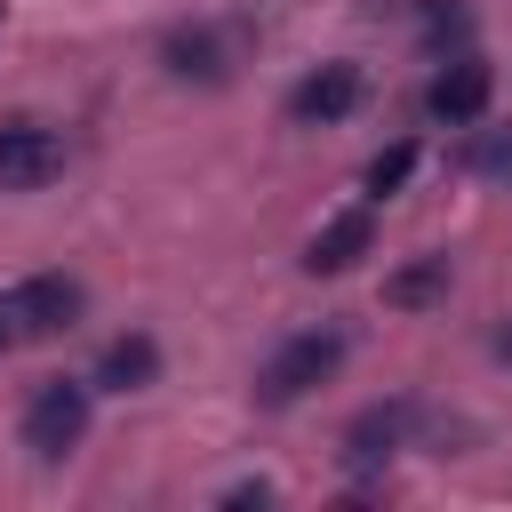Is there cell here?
Instances as JSON below:
<instances>
[{"label":"cell","mask_w":512,"mask_h":512,"mask_svg":"<svg viewBox=\"0 0 512 512\" xmlns=\"http://www.w3.org/2000/svg\"><path fill=\"white\" fill-rule=\"evenodd\" d=\"M344 368V328H296L264 368H256V400L264 408H296L312 384H328Z\"/></svg>","instance_id":"cell-1"},{"label":"cell","mask_w":512,"mask_h":512,"mask_svg":"<svg viewBox=\"0 0 512 512\" xmlns=\"http://www.w3.org/2000/svg\"><path fill=\"white\" fill-rule=\"evenodd\" d=\"M88 400H96V384H80V376H48V384L24 400V448H32L40 464L72 456L80 432H88Z\"/></svg>","instance_id":"cell-2"},{"label":"cell","mask_w":512,"mask_h":512,"mask_svg":"<svg viewBox=\"0 0 512 512\" xmlns=\"http://www.w3.org/2000/svg\"><path fill=\"white\" fill-rule=\"evenodd\" d=\"M64 176V128L48 120H0V192H40Z\"/></svg>","instance_id":"cell-3"},{"label":"cell","mask_w":512,"mask_h":512,"mask_svg":"<svg viewBox=\"0 0 512 512\" xmlns=\"http://www.w3.org/2000/svg\"><path fill=\"white\" fill-rule=\"evenodd\" d=\"M488 96H496V72L464 48V56H448L440 72H432V88H424V112L440 120V128H472L480 112H488Z\"/></svg>","instance_id":"cell-4"},{"label":"cell","mask_w":512,"mask_h":512,"mask_svg":"<svg viewBox=\"0 0 512 512\" xmlns=\"http://www.w3.org/2000/svg\"><path fill=\"white\" fill-rule=\"evenodd\" d=\"M416 424H424V408H416V400H376V408H360V416L344 424V464L376 472L392 448H408V440H416Z\"/></svg>","instance_id":"cell-5"},{"label":"cell","mask_w":512,"mask_h":512,"mask_svg":"<svg viewBox=\"0 0 512 512\" xmlns=\"http://www.w3.org/2000/svg\"><path fill=\"white\" fill-rule=\"evenodd\" d=\"M160 64H168L176 80L216 88V80H232V40H224L216 24H176V32L160 40Z\"/></svg>","instance_id":"cell-6"},{"label":"cell","mask_w":512,"mask_h":512,"mask_svg":"<svg viewBox=\"0 0 512 512\" xmlns=\"http://www.w3.org/2000/svg\"><path fill=\"white\" fill-rule=\"evenodd\" d=\"M352 104H360V64H320V72H304L288 88V120H304V128H328Z\"/></svg>","instance_id":"cell-7"},{"label":"cell","mask_w":512,"mask_h":512,"mask_svg":"<svg viewBox=\"0 0 512 512\" xmlns=\"http://www.w3.org/2000/svg\"><path fill=\"white\" fill-rule=\"evenodd\" d=\"M152 376H160V344H152L144 328H128V336H112V344L96 352V376H88V384H96V392H144Z\"/></svg>","instance_id":"cell-8"},{"label":"cell","mask_w":512,"mask_h":512,"mask_svg":"<svg viewBox=\"0 0 512 512\" xmlns=\"http://www.w3.org/2000/svg\"><path fill=\"white\" fill-rule=\"evenodd\" d=\"M368 240H376L368 208H344V216H328V224L312 232V248H304V272H352V264L368 256Z\"/></svg>","instance_id":"cell-9"},{"label":"cell","mask_w":512,"mask_h":512,"mask_svg":"<svg viewBox=\"0 0 512 512\" xmlns=\"http://www.w3.org/2000/svg\"><path fill=\"white\" fill-rule=\"evenodd\" d=\"M384 304H392V312H432V304H448V256H408L400 272H384Z\"/></svg>","instance_id":"cell-10"},{"label":"cell","mask_w":512,"mask_h":512,"mask_svg":"<svg viewBox=\"0 0 512 512\" xmlns=\"http://www.w3.org/2000/svg\"><path fill=\"white\" fill-rule=\"evenodd\" d=\"M416 24H424L432 56H464L472 48V8L464 0H416Z\"/></svg>","instance_id":"cell-11"},{"label":"cell","mask_w":512,"mask_h":512,"mask_svg":"<svg viewBox=\"0 0 512 512\" xmlns=\"http://www.w3.org/2000/svg\"><path fill=\"white\" fill-rule=\"evenodd\" d=\"M456 160H464L480 184H504V192H512V128H472Z\"/></svg>","instance_id":"cell-12"},{"label":"cell","mask_w":512,"mask_h":512,"mask_svg":"<svg viewBox=\"0 0 512 512\" xmlns=\"http://www.w3.org/2000/svg\"><path fill=\"white\" fill-rule=\"evenodd\" d=\"M408 168H416V144H408V136H400V144H384V152L368 160V176H360V184H368V200H392V192L408 184Z\"/></svg>","instance_id":"cell-13"},{"label":"cell","mask_w":512,"mask_h":512,"mask_svg":"<svg viewBox=\"0 0 512 512\" xmlns=\"http://www.w3.org/2000/svg\"><path fill=\"white\" fill-rule=\"evenodd\" d=\"M32 344V312H24V288H0V352Z\"/></svg>","instance_id":"cell-14"},{"label":"cell","mask_w":512,"mask_h":512,"mask_svg":"<svg viewBox=\"0 0 512 512\" xmlns=\"http://www.w3.org/2000/svg\"><path fill=\"white\" fill-rule=\"evenodd\" d=\"M488 352H496V360H512V320H504V328L488 336Z\"/></svg>","instance_id":"cell-15"}]
</instances>
